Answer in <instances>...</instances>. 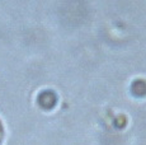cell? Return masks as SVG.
<instances>
[{"label":"cell","mask_w":146,"mask_h":145,"mask_svg":"<svg viewBox=\"0 0 146 145\" xmlns=\"http://www.w3.org/2000/svg\"><path fill=\"white\" fill-rule=\"evenodd\" d=\"M3 135H4V131H3V126H1V124H0V143H1Z\"/></svg>","instance_id":"6da1fadb"}]
</instances>
